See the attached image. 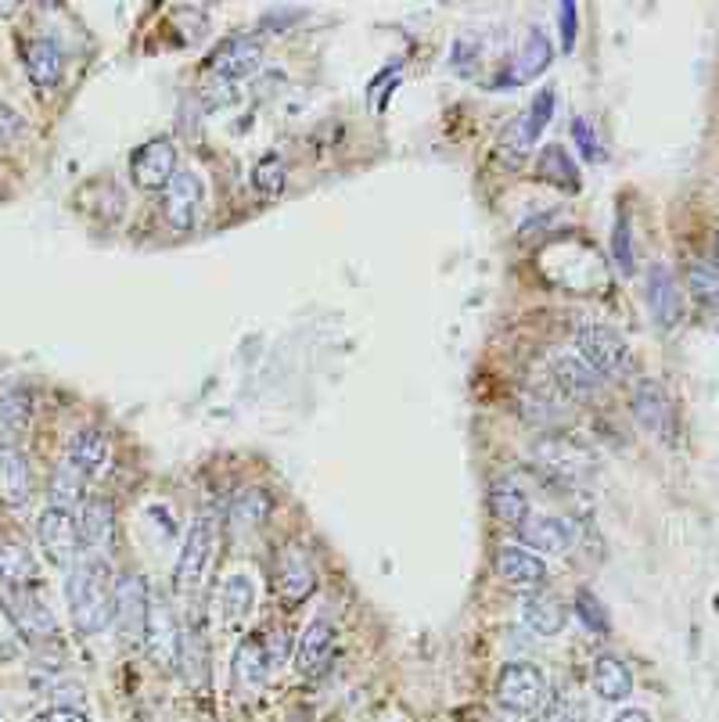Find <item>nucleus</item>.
Here are the masks:
<instances>
[{
    "label": "nucleus",
    "mask_w": 719,
    "mask_h": 722,
    "mask_svg": "<svg viewBox=\"0 0 719 722\" xmlns=\"http://www.w3.org/2000/svg\"><path fill=\"white\" fill-rule=\"evenodd\" d=\"M65 600H69L72 626H76L83 637L105 632L112 626V611H115V583H112L108 561H101V557L76 561L65 579Z\"/></svg>",
    "instance_id": "nucleus-1"
},
{
    "label": "nucleus",
    "mask_w": 719,
    "mask_h": 722,
    "mask_svg": "<svg viewBox=\"0 0 719 722\" xmlns=\"http://www.w3.org/2000/svg\"><path fill=\"white\" fill-rule=\"evenodd\" d=\"M216 536H220V522H216V514L212 511L198 514L191 522V529H187V536H184L177 568H173V586H177V594H195V589L201 586L209 561H212V551H216Z\"/></svg>",
    "instance_id": "nucleus-2"
},
{
    "label": "nucleus",
    "mask_w": 719,
    "mask_h": 722,
    "mask_svg": "<svg viewBox=\"0 0 719 722\" xmlns=\"http://www.w3.org/2000/svg\"><path fill=\"white\" fill-rule=\"evenodd\" d=\"M575 349H580V359L586 367H594V374H601L604 381H618L626 378L633 367V353L623 335H615L612 327L601 324H586L575 335Z\"/></svg>",
    "instance_id": "nucleus-3"
},
{
    "label": "nucleus",
    "mask_w": 719,
    "mask_h": 722,
    "mask_svg": "<svg viewBox=\"0 0 719 722\" xmlns=\"http://www.w3.org/2000/svg\"><path fill=\"white\" fill-rule=\"evenodd\" d=\"M543 694H546V680H543L540 666H532V661H511V666L500 669L497 701H500L503 712H511V715L540 712Z\"/></svg>",
    "instance_id": "nucleus-4"
},
{
    "label": "nucleus",
    "mask_w": 719,
    "mask_h": 722,
    "mask_svg": "<svg viewBox=\"0 0 719 722\" xmlns=\"http://www.w3.org/2000/svg\"><path fill=\"white\" fill-rule=\"evenodd\" d=\"M37 540H40L43 557H48L54 568H72L76 565V554L83 551L80 522L69 511H54V508L43 511L37 517Z\"/></svg>",
    "instance_id": "nucleus-5"
},
{
    "label": "nucleus",
    "mask_w": 719,
    "mask_h": 722,
    "mask_svg": "<svg viewBox=\"0 0 719 722\" xmlns=\"http://www.w3.org/2000/svg\"><path fill=\"white\" fill-rule=\"evenodd\" d=\"M148 583L144 575H123L115 583V611L112 626L119 629L123 643H144V626H148Z\"/></svg>",
    "instance_id": "nucleus-6"
},
{
    "label": "nucleus",
    "mask_w": 719,
    "mask_h": 722,
    "mask_svg": "<svg viewBox=\"0 0 719 722\" xmlns=\"http://www.w3.org/2000/svg\"><path fill=\"white\" fill-rule=\"evenodd\" d=\"M177 177V148L166 137H155L129 155V180L140 191H166V184Z\"/></svg>",
    "instance_id": "nucleus-7"
},
{
    "label": "nucleus",
    "mask_w": 719,
    "mask_h": 722,
    "mask_svg": "<svg viewBox=\"0 0 719 722\" xmlns=\"http://www.w3.org/2000/svg\"><path fill=\"white\" fill-rule=\"evenodd\" d=\"M551 115H554V91H540L536 101L503 129V155L511 158L508 166H518L532 148H536V137L546 129V123H551Z\"/></svg>",
    "instance_id": "nucleus-8"
},
{
    "label": "nucleus",
    "mask_w": 719,
    "mask_h": 722,
    "mask_svg": "<svg viewBox=\"0 0 719 722\" xmlns=\"http://www.w3.org/2000/svg\"><path fill=\"white\" fill-rule=\"evenodd\" d=\"M180 626H177V615H173L169 600L163 597H152L148 604V626H144V647L155 666L163 669H177L180 661Z\"/></svg>",
    "instance_id": "nucleus-9"
},
{
    "label": "nucleus",
    "mask_w": 719,
    "mask_h": 722,
    "mask_svg": "<svg viewBox=\"0 0 719 722\" xmlns=\"http://www.w3.org/2000/svg\"><path fill=\"white\" fill-rule=\"evenodd\" d=\"M201 201H206V184H201L198 172L191 169H177V177L166 184L163 191V216L173 230H191L198 223Z\"/></svg>",
    "instance_id": "nucleus-10"
},
{
    "label": "nucleus",
    "mask_w": 719,
    "mask_h": 722,
    "mask_svg": "<svg viewBox=\"0 0 719 722\" xmlns=\"http://www.w3.org/2000/svg\"><path fill=\"white\" fill-rule=\"evenodd\" d=\"M633 417H637V425L647 431V436H655L661 442H673L676 410H673L669 393L658 381H640L637 385V393H633Z\"/></svg>",
    "instance_id": "nucleus-11"
},
{
    "label": "nucleus",
    "mask_w": 719,
    "mask_h": 722,
    "mask_svg": "<svg viewBox=\"0 0 719 722\" xmlns=\"http://www.w3.org/2000/svg\"><path fill=\"white\" fill-rule=\"evenodd\" d=\"M575 522L569 517H554V514H536V517H525L518 525V540H522L525 551L532 554H569L575 546Z\"/></svg>",
    "instance_id": "nucleus-12"
},
{
    "label": "nucleus",
    "mask_w": 719,
    "mask_h": 722,
    "mask_svg": "<svg viewBox=\"0 0 719 722\" xmlns=\"http://www.w3.org/2000/svg\"><path fill=\"white\" fill-rule=\"evenodd\" d=\"M4 611H8V622L33 643L54 637V629H58L51 608L37 594H29V589H11V594H4Z\"/></svg>",
    "instance_id": "nucleus-13"
},
{
    "label": "nucleus",
    "mask_w": 719,
    "mask_h": 722,
    "mask_svg": "<svg viewBox=\"0 0 719 722\" xmlns=\"http://www.w3.org/2000/svg\"><path fill=\"white\" fill-rule=\"evenodd\" d=\"M532 460L558 482H586L590 479V457L565 439H543L532 446Z\"/></svg>",
    "instance_id": "nucleus-14"
},
{
    "label": "nucleus",
    "mask_w": 719,
    "mask_h": 722,
    "mask_svg": "<svg viewBox=\"0 0 719 722\" xmlns=\"http://www.w3.org/2000/svg\"><path fill=\"white\" fill-rule=\"evenodd\" d=\"M263 65V48L249 36H235L220 43L209 57V72L216 80H227V83H238V80H249Z\"/></svg>",
    "instance_id": "nucleus-15"
},
{
    "label": "nucleus",
    "mask_w": 719,
    "mask_h": 722,
    "mask_svg": "<svg viewBox=\"0 0 719 722\" xmlns=\"http://www.w3.org/2000/svg\"><path fill=\"white\" fill-rule=\"evenodd\" d=\"M551 374H554V385L561 388V393L580 399V402H594L604 393L601 374H594V367H586L583 359L572 356V353H554L551 356Z\"/></svg>",
    "instance_id": "nucleus-16"
},
{
    "label": "nucleus",
    "mask_w": 719,
    "mask_h": 722,
    "mask_svg": "<svg viewBox=\"0 0 719 722\" xmlns=\"http://www.w3.org/2000/svg\"><path fill=\"white\" fill-rule=\"evenodd\" d=\"M331 658H335V629L327 622H313L306 626V632L299 637V647H295V669L299 676H306V680H321L327 672Z\"/></svg>",
    "instance_id": "nucleus-17"
},
{
    "label": "nucleus",
    "mask_w": 719,
    "mask_h": 722,
    "mask_svg": "<svg viewBox=\"0 0 719 722\" xmlns=\"http://www.w3.org/2000/svg\"><path fill=\"white\" fill-rule=\"evenodd\" d=\"M497 572L503 575V583H511L514 589H540L546 583L543 557L525 551V546H503L497 554Z\"/></svg>",
    "instance_id": "nucleus-18"
},
{
    "label": "nucleus",
    "mask_w": 719,
    "mask_h": 722,
    "mask_svg": "<svg viewBox=\"0 0 719 722\" xmlns=\"http://www.w3.org/2000/svg\"><path fill=\"white\" fill-rule=\"evenodd\" d=\"M33 496V479H29L25 457L14 446H0V503L19 511Z\"/></svg>",
    "instance_id": "nucleus-19"
},
{
    "label": "nucleus",
    "mask_w": 719,
    "mask_h": 722,
    "mask_svg": "<svg viewBox=\"0 0 719 722\" xmlns=\"http://www.w3.org/2000/svg\"><path fill=\"white\" fill-rule=\"evenodd\" d=\"M647 306H652V316L658 327H673L680 321V292H676V281L669 266L655 263L647 270Z\"/></svg>",
    "instance_id": "nucleus-20"
},
{
    "label": "nucleus",
    "mask_w": 719,
    "mask_h": 722,
    "mask_svg": "<svg viewBox=\"0 0 719 722\" xmlns=\"http://www.w3.org/2000/svg\"><path fill=\"white\" fill-rule=\"evenodd\" d=\"M278 586L284 604H299L313 594V565L302 546H288L281 554V568H278Z\"/></svg>",
    "instance_id": "nucleus-21"
},
{
    "label": "nucleus",
    "mask_w": 719,
    "mask_h": 722,
    "mask_svg": "<svg viewBox=\"0 0 719 722\" xmlns=\"http://www.w3.org/2000/svg\"><path fill=\"white\" fill-rule=\"evenodd\" d=\"M489 508H493V514L500 517L503 525H514V529L532 514L525 489L518 485V479H511V474H500V479H493V485H489Z\"/></svg>",
    "instance_id": "nucleus-22"
},
{
    "label": "nucleus",
    "mask_w": 719,
    "mask_h": 722,
    "mask_svg": "<svg viewBox=\"0 0 719 722\" xmlns=\"http://www.w3.org/2000/svg\"><path fill=\"white\" fill-rule=\"evenodd\" d=\"M554 62V51H551V40H546L540 29H529L525 40H522V48H518L514 54V62H511V86L518 83H525L532 76H540V72Z\"/></svg>",
    "instance_id": "nucleus-23"
},
{
    "label": "nucleus",
    "mask_w": 719,
    "mask_h": 722,
    "mask_svg": "<svg viewBox=\"0 0 719 722\" xmlns=\"http://www.w3.org/2000/svg\"><path fill=\"white\" fill-rule=\"evenodd\" d=\"M256 611V583L249 575H230L220 589V615L227 626H244L249 622V615Z\"/></svg>",
    "instance_id": "nucleus-24"
},
{
    "label": "nucleus",
    "mask_w": 719,
    "mask_h": 722,
    "mask_svg": "<svg viewBox=\"0 0 719 722\" xmlns=\"http://www.w3.org/2000/svg\"><path fill=\"white\" fill-rule=\"evenodd\" d=\"M536 177L561 187V191H569V195L580 191V169H575V163L561 144H546V148L536 155Z\"/></svg>",
    "instance_id": "nucleus-25"
},
{
    "label": "nucleus",
    "mask_w": 719,
    "mask_h": 722,
    "mask_svg": "<svg viewBox=\"0 0 719 722\" xmlns=\"http://www.w3.org/2000/svg\"><path fill=\"white\" fill-rule=\"evenodd\" d=\"M69 464L76 468L83 479H91L108 464V439L94 428H83L76 439L69 442Z\"/></svg>",
    "instance_id": "nucleus-26"
},
{
    "label": "nucleus",
    "mask_w": 719,
    "mask_h": 722,
    "mask_svg": "<svg viewBox=\"0 0 719 722\" xmlns=\"http://www.w3.org/2000/svg\"><path fill=\"white\" fill-rule=\"evenodd\" d=\"M522 618L536 637H558V632L565 629V604L551 594H536L525 600Z\"/></svg>",
    "instance_id": "nucleus-27"
},
{
    "label": "nucleus",
    "mask_w": 719,
    "mask_h": 722,
    "mask_svg": "<svg viewBox=\"0 0 719 722\" xmlns=\"http://www.w3.org/2000/svg\"><path fill=\"white\" fill-rule=\"evenodd\" d=\"M25 69H29V80L37 86H54L62 80V69H65V57L58 51L54 40H33L25 51Z\"/></svg>",
    "instance_id": "nucleus-28"
},
{
    "label": "nucleus",
    "mask_w": 719,
    "mask_h": 722,
    "mask_svg": "<svg viewBox=\"0 0 719 722\" xmlns=\"http://www.w3.org/2000/svg\"><path fill=\"white\" fill-rule=\"evenodd\" d=\"M112 503L108 500H86L83 503V514H80V540L83 546L91 551H105L112 543Z\"/></svg>",
    "instance_id": "nucleus-29"
},
{
    "label": "nucleus",
    "mask_w": 719,
    "mask_h": 722,
    "mask_svg": "<svg viewBox=\"0 0 719 722\" xmlns=\"http://www.w3.org/2000/svg\"><path fill=\"white\" fill-rule=\"evenodd\" d=\"M230 672H235V680H238L241 687H259V683H263L267 672H270L263 640H259V637L241 640L238 651H235V658H230Z\"/></svg>",
    "instance_id": "nucleus-30"
},
{
    "label": "nucleus",
    "mask_w": 719,
    "mask_h": 722,
    "mask_svg": "<svg viewBox=\"0 0 719 722\" xmlns=\"http://www.w3.org/2000/svg\"><path fill=\"white\" fill-rule=\"evenodd\" d=\"M594 690H597V698H604V701H623V698H629V690H633V672L618 658L601 655L594 661Z\"/></svg>",
    "instance_id": "nucleus-31"
},
{
    "label": "nucleus",
    "mask_w": 719,
    "mask_h": 722,
    "mask_svg": "<svg viewBox=\"0 0 719 722\" xmlns=\"http://www.w3.org/2000/svg\"><path fill=\"white\" fill-rule=\"evenodd\" d=\"M0 579L11 589H25L37 583V561L22 543H0Z\"/></svg>",
    "instance_id": "nucleus-32"
},
{
    "label": "nucleus",
    "mask_w": 719,
    "mask_h": 722,
    "mask_svg": "<svg viewBox=\"0 0 719 722\" xmlns=\"http://www.w3.org/2000/svg\"><path fill=\"white\" fill-rule=\"evenodd\" d=\"M273 500L263 489H241V493L230 500V517H235L238 529H259L270 517Z\"/></svg>",
    "instance_id": "nucleus-33"
},
{
    "label": "nucleus",
    "mask_w": 719,
    "mask_h": 722,
    "mask_svg": "<svg viewBox=\"0 0 719 722\" xmlns=\"http://www.w3.org/2000/svg\"><path fill=\"white\" fill-rule=\"evenodd\" d=\"M687 287H690V295H695L698 306L719 310V266L716 263L695 259V263L687 266Z\"/></svg>",
    "instance_id": "nucleus-34"
},
{
    "label": "nucleus",
    "mask_w": 719,
    "mask_h": 722,
    "mask_svg": "<svg viewBox=\"0 0 719 722\" xmlns=\"http://www.w3.org/2000/svg\"><path fill=\"white\" fill-rule=\"evenodd\" d=\"M48 493H51V508L54 511H69L72 514V508L83 503V474L65 460V464L51 474V489H48Z\"/></svg>",
    "instance_id": "nucleus-35"
},
{
    "label": "nucleus",
    "mask_w": 719,
    "mask_h": 722,
    "mask_svg": "<svg viewBox=\"0 0 719 722\" xmlns=\"http://www.w3.org/2000/svg\"><path fill=\"white\" fill-rule=\"evenodd\" d=\"M252 187L263 195H281L284 191V163L281 155H263L252 169Z\"/></svg>",
    "instance_id": "nucleus-36"
},
{
    "label": "nucleus",
    "mask_w": 719,
    "mask_h": 722,
    "mask_svg": "<svg viewBox=\"0 0 719 722\" xmlns=\"http://www.w3.org/2000/svg\"><path fill=\"white\" fill-rule=\"evenodd\" d=\"M0 421H4L8 439L19 436V431L29 425V396L25 393H8L0 399Z\"/></svg>",
    "instance_id": "nucleus-37"
},
{
    "label": "nucleus",
    "mask_w": 719,
    "mask_h": 722,
    "mask_svg": "<svg viewBox=\"0 0 719 722\" xmlns=\"http://www.w3.org/2000/svg\"><path fill=\"white\" fill-rule=\"evenodd\" d=\"M575 615H580V622L590 632H608V611H604V604L590 594V589H580V594H575Z\"/></svg>",
    "instance_id": "nucleus-38"
},
{
    "label": "nucleus",
    "mask_w": 719,
    "mask_h": 722,
    "mask_svg": "<svg viewBox=\"0 0 719 722\" xmlns=\"http://www.w3.org/2000/svg\"><path fill=\"white\" fill-rule=\"evenodd\" d=\"M479 62H482V40L475 33H465L457 40V48L450 51V65L460 72V76H471V72L479 69Z\"/></svg>",
    "instance_id": "nucleus-39"
},
{
    "label": "nucleus",
    "mask_w": 719,
    "mask_h": 722,
    "mask_svg": "<svg viewBox=\"0 0 719 722\" xmlns=\"http://www.w3.org/2000/svg\"><path fill=\"white\" fill-rule=\"evenodd\" d=\"M540 722H586V709H583V701L561 694L546 704V709H540Z\"/></svg>",
    "instance_id": "nucleus-40"
},
{
    "label": "nucleus",
    "mask_w": 719,
    "mask_h": 722,
    "mask_svg": "<svg viewBox=\"0 0 719 722\" xmlns=\"http://www.w3.org/2000/svg\"><path fill=\"white\" fill-rule=\"evenodd\" d=\"M612 255H615V266L626 273H633V241H629V220L626 216H618V223L612 230Z\"/></svg>",
    "instance_id": "nucleus-41"
},
{
    "label": "nucleus",
    "mask_w": 719,
    "mask_h": 722,
    "mask_svg": "<svg viewBox=\"0 0 719 722\" xmlns=\"http://www.w3.org/2000/svg\"><path fill=\"white\" fill-rule=\"evenodd\" d=\"M572 137H575V144H580L583 158H590V163H601L604 151H601V140L594 134V126H590L586 119H572Z\"/></svg>",
    "instance_id": "nucleus-42"
},
{
    "label": "nucleus",
    "mask_w": 719,
    "mask_h": 722,
    "mask_svg": "<svg viewBox=\"0 0 719 722\" xmlns=\"http://www.w3.org/2000/svg\"><path fill=\"white\" fill-rule=\"evenodd\" d=\"M25 129V123H22V115L14 112V108H8L4 101H0V140H14Z\"/></svg>",
    "instance_id": "nucleus-43"
},
{
    "label": "nucleus",
    "mask_w": 719,
    "mask_h": 722,
    "mask_svg": "<svg viewBox=\"0 0 719 722\" xmlns=\"http://www.w3.org/2000/svg\"><path fill=\"white\" fill-rule=\"evenodd\" d=\"M575 14H580V8H575L572 0H565V4H561V40H565V51L575 48V25H580Z\"/></svg>",
    "instance_id": "nucleus-44"
},
{
    "label": "nucleus",
    "mask_w": 719,
    "mask_h": 722,
    "mask_svg": "<svg viewBox=\"0 0 719 722\" xmlns=\"http://www.w3.org/2000/svg\"><path fill=\"white\" fill-rule=\"evenodd\" d=\"M284 661H288V632L278 629V632L270 637V647H267V666H270V669H281Z\"/></svg>",
    "instance_id": "nucleus-45"
},
{
    "label": "nucleus",
    "mask_w": 719,
    "mask_h": 722,
    "mask_svg": "<svg viewBox=\"0 0 719 722\" xmlns=\"http://www.w3.org/2000/svg\"><path fill=\"white\" fill-rule=\"evenodd\" d=\"M29 722H91L83 712H76V709H48V712H40V715H33Z\"/></svg>",
    "instance_id": "nucleus-46"
},
{
    "label": "nucleus",
    "mask_w": 719,
    "mask_h": 722,
    "mask_svg": "<svg viewBox=\"0 0 719 722\" xmlns=\"http://www.w3.org/2000/svg\"><path fill=\"white\" fill-rule=\"evenodd\" d=\"M612 722H652V715H647L644 709H626V712H618Z\"/></svg>",
    "instance_id": "nucleus-47"
},
{
    "label": "nucleus",
    "mask_w": 719,
    "mask_h": 722,
    "mask_svg": "<svg viewBox=\"0 0 719 722\" xmlns=\"http://www.w3.org/2000/svg\"><path fill=\"white\" fill-rule=\"evenodd\" d=\"M4 439H8V431H4V421H0V446H4Z\"/></svg>",
    "instance_id": "nucleus-48"
}]
</instances>
